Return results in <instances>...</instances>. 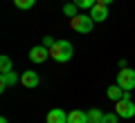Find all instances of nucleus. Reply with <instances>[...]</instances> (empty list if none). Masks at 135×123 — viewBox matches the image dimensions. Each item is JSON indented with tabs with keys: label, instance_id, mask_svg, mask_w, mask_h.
<instances>
[{
	"label": "nucleus",
	"instance_id": "7",
	"mask_svg": "<svg viewBox=\"0 0 135 123\" xmlns=\"http://www.w3.org/2000/svg\"><path fill=\"white\" fill-rule=\"evenodd\" d=\"M88 14H90V18L95 20V23H104V20L108 18V5H101V2H97V5L92 7Z\"/></svg>",
	"mask_w": 135,
	"mask_h": 123
},
{
	"label": "nucleus",
	"instance_id": "12",
	"mask_svg": "<svg viewBox=\"0 0 135 123\" xmlns=\"http://www.w3.org/2000/svg\"><path fill=\"white\" fill-rule=\"evenodd\" d=\"M101 121H104V112L101 110H97V108L88 110V123H101Z\"/></svg>",
	"mask_w": 135,
	"mask_h": 123
},
{
	"label": "nucleus",
	"instance_id": "18",
	"mask_svg": "<svg viewBox=\"0 0 135 123\" xmlns=\"http://www.w3.org/2000/svg\"><path fill=\"white\" fill-rule=\"evenodd\" d=\"M54 43H56V38H54V36H43V45H45V47H52Z\"/></svg>",
	"mask_w": 135,
	"mask_h": 123
},
{
	"label": "nucleus",
	"instance_id": "17",
	"mask_svg": "<svg viewBox=\"0 0 135 123\" xmlns=\"http://www.w3.org/2000/svg\"><path fill=\"white\" fill-rule=\"evenodd\" d=\"M101 123H119V114H117V112L104 114V121H101Z\"/></svg>",
	"mask_w": 135,
	"mask_h": 123
},
{
	"label": "nucleus",
	"instance_id": "9",
	"mask_svg": "<svg viewBox=\"0 0 135 123\" xmlns=\"http://www.w3.org/2000/svg\"><path fill=\"white\" fill-rule=\"evenodd\" d=\"M45 121H47V123H68V114L63 112L61 108H54V110H50V112H47Z\"/></svg>",
	"mask_w": 135,
	"mask_h": 123
},
{
	"label": "nucleus",
	"instance_id": "16",
	"mask_svg": "<svg viewBox=\"0 0 135 123\" xmlns=\"http://www.w3.org/2000/svg\"><path fill=\"white\" fill-rule=\"evenodd\" d=\"M14 5L18 7V9L25 11V9H32V7L36 5V0H14Z\"/></svg>",
	"mask_w": 135,
	"mask_h": 123
},
{
	"label": "nucleus",
	"instance_id": "3",
	"mask_svg": "<svg viewBox=\"0 0 135 123\" xmlns=\"http://www.w3.org/2000/svg\"><path fill=\"white\" fill-rule=\"evenodd\" d=\"M117 85L122 87V90H135V69H131V67H122L119 72H117Z\"/></svg>",
	"mask_w": 135,
	"mask_h": 123
},
{
	"label": "nucleus",
	"instance_id": "19",
	"mask_svg": "<svg viewBox=\"0 0 135 123\" xmlns=\"http://www.w3.org/2000/svg\"><path fill=\"white\" fill-rule=\"evenodd\" d=\"M97 2H101V5H110L113 0H97Z\"/></svg>",
	"mask_w": 135,
	"mask_h": 123
},
{
	"label": "nucleus",
	"instance_id": "4",
	"mask_svg": "<svg viewBox=\"0 0 135 123\" xmlns=\"http://www.w3.org/2000/svg\"><path fill=\"white\" fill-rule=\"evenodd\" d=\"M115 112L119 114V119H133L135 116V103L131 99H119V101H115Z\"/></svg>",
	"mask_w": 135,
	"mask_h": 123
},
{
	"label": "nucleus",
	"instance_id": "10",
	"mask_svg": "<svg viewBox=\"0 0 135 123\" xmlns=\"http://www.w3.org/2000/svg\"><path fill=\"white\" fill-rule=\"evenodd\" d=\"M68 123H88V112L83 110H72L68 114Z\"/></svg>",
	"mask_w": 135,
	"mask_h": 123
},
{
	"label": "nucleus",
	"instance_id": "21",
	"mask_svg": "<svg viewBox=\"0 0 135 123\" xmlns=\"http://www.w3.org/2000/svg\"><path fill=\"white\" fill-rule=\"evenodd\" d=\"M63 2H70V0H63Z\"/></svg>",
	"mask_w": 135,
	"mask_h": 123
},
{
	"label": "nucleus",
	"instance_id": "13",
	"mask_svg": "<svg viewBox=\"0 0 135 123\" xmlns=\"http://www.w3.org/2000/svg\"><path fill=\"white\" fill-rule=\"evenodd\" d=\"M63 14H65L68 18H74V16L79 14V7L74 5V2H63Z\"/></svg>",
	"mask_w": 135,
	"mask_h": 123
},
{
	"label": "nucleus",
	"instance_id": "14",
	"mask_svg": "<svg viewBox=\"0 0 135 123\" xmlns=\"http://www.w3.org/2000/svg\"><path fill=\"white\" fill-rule=\"evenodd\" d=\"M5 72H14V65H11L9 56H0V74H5Z\"/></svg>",
	"mask_w": 135,
	"mask_h": 123
},
{
	"label": "nucleus",
	"instance_id": "11",
	"mask_svg": "<svg viewBox=\"0 0 135 123\" xmlns=\"http://www.w3.org/2000/svg\"><path fill=\"white\" fill-rule=\"evenodd\" d=\"M106 94H108V99H110V101H119L122 96H124V90L115 83V85H110V87L106 90Z\"/></svg>",
	"mask_w": 135,
	"mask_h": 123
},
{
	"label": "nucleus",
	"instance_id": "20",
	"mask_svg": "<svg viewBox=\"0 0 135 123\" xmlns=\"http://www.w3.org/2000/svg\"><path fill=\"white\" fill-rule=\"evenodd\" d=\"M0 123H9V121H7V119H5V116H2V119H0Z\"/></svg>",
	"mask_w": 135,
	"mask_h": 123
},
{
	"label": "nucleus",
	"instance_id": "15",
	"mask_svg": "<svg viewBox=\"0 0 135 123\" xmlns=\"http://www.w3.org/2000/svg\"><path fill=\"white\" fill-rule=\"evenodd\" d=\"M72 2L79 7V9H88V11H90L92 7L97 5V0H72Z\"/></svg>",
	"mask_w": 135,
	"mask_h": 123
},
{
	"label": "nucleus",
	"instance_id": "8",
	"mask_svg": "<svg viewBox=\"0 0 135 123\" xmlns=\"http://www.w3.org/2000/svg\"><path fill=\"white\" fill-rule=\"evenodd\" d=\"M18 81H20V76L16 74V72H5V74H0V90L5 92L7 87H14Z\"/></svg>",
	"mask_w": 135,
	"mask_h": 123
},
{
	"label": "nucleus",
	"instance_id": "1",
	"mask_svg": "<svg viewBox=\"0 0 135 123\" xmlns=\"http://www.w3.org/2000/svg\"><path fill=\"white\" fill-rule=\"evenodd\" d=\"M72 52H74V47H72L70 40H56V43L50 47V56L56 63H68L72 58Z\"/></svg>",
	"mask_w": 135,
	"mask_h": 123
},
{
	"label": "nucleus",
	"instance_id": "5",
	"mask_svg": "<svg viewBox=\"0 0 135 123\" xmlns=\"http://www.w3.org/2000/svg\"><path fill=\"white\" fill-rule=\"evenodd\" d=\"M27 56H29V61L36 63V65H41V63H45L47 58H52V56H50V47H45V45H36V47H32Z\"/></svg>",
	"mask_w": 135,
	"mask_h": 123
},
{
	"label": "nucleus",
	"instance_id": "2",
	"mask_svg": "<svg viewBox=\"0 0 135 123\" xmlns=\"http://www.w3.org/2000/svg\"><path fill=\"white\" fill-rule=\"evenodd\" d=\"M92 27H95V20L90 18V14H77L74 18H70V29L77 34H90Z\"/></svg>",
	"mask_w": 135,
	"mask_h": 123
},
{
	"label": "nucleus",
	"instance_id": "6",
	"mask_svg": "<svg viewBox=\"0 0 135 123\" xmlns=\"http://www.w3.org/2000/svg\"><path fill=\"white\" fill-rule=\"evenodd\" d=\"M20 83H23L25 87H29V90L38 87V83H41V76H38V72H34V69L23 72V76H20Z\"/></svg>",
	"mask_w": 135,
	"mask_h": 123
}]
</instances>
